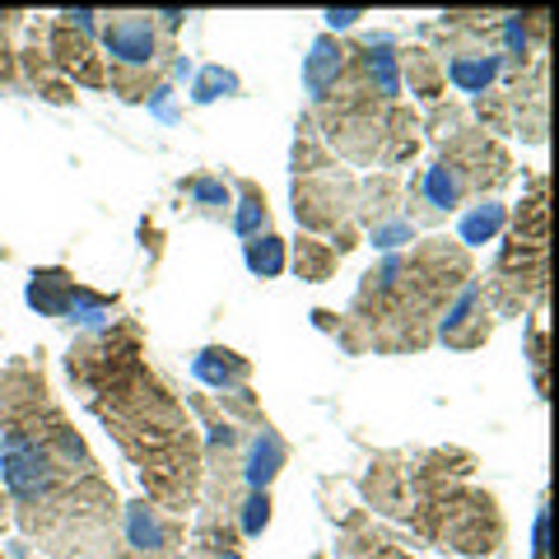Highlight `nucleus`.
Masks as SVG:
<instances>
[{
	"mask_svg": "<svg viewBox=\"0 0 559 559\" xmlns=\"http://www.w3.org/2000/svg\"><path fill=\"white\" fill-rule=\"evenodd\" d=\"M312 559H326V555H312Z\"/></svg>",
	"mask_w": 559,
	"mask_h": 559,
	"instance_id": "473e14b6",
	"label": "nucleus"
},
{
	"mask_svg": "<svg viewBox=\"0 0 559 559\" xmlns=\"http://www.w3.org/2000/svg\"><path fill=\"white\" fill-rule=\"evenodd\" d=\"M336 266H341V257H336L331 242L312 238V234L299 238V248H294V271H299V280H308V285H322V280L336 275Z\"/></svg>",
	"mask_w": 559,
	"mask_h": 559,
	"instance_id": "412c9836",
	"label": "nucleus"
},
{
	"mask_svg": "<svg viewBox=\"0 0 559 559\" xmlns=\"http://www.w3.org/2000/svg\"><path fill=\"white\" fill-rule=\"evenodd\" d=\"M0 485L20 532L51 559H131L121 499L47 388L43 359L0 369Z\"/></svg>",
	"mask_w": 559,
	"mask_h": 559,
	"instance_id": "f257e3e1",
	"label": "nucleus"
},
{
	"mask_svg": "<svg viewBox=\"0 0 559 559\" xmlns=\"http://www.w3.org/2000/svg\"><path fill=\"white\" fill-rule=\"evenodd\" d=\"M182 191H187L191 210L205 215V219H229L234 215V191L224 178H191V182H182Z\"/></svg>",
	"mask_w": 559,
	"mask_h": 559,
	"instance_id": "aec40b11",
	"label": "nucleus"
},
{
	"mask_svg": "<svg viewBox=\"0 0 559 559\" xmlns=\"http://www.w3.org/2000/svg\"><path fill=\"white\" fill-rule=\"evenodd\" d=\"M341 75H345V47L331 38V33H322L304 61V84H308L312 103H326V94L341 84Z\"/></svg>",
	"mask_w": 559,
	"mask_h": 559,
	"instance_id": "dca6fc26",
	"label": "nucleus"
},
{
	"mask_svg": "<svg viewBox=\"0 0 559 559\" xmlns=\"http://www.w3.org/2000/svg\"><path fill=\"white\" fill-rule=\"evenodd\" d=\"M94 20L98 14H90V10H66L51 20V33H47L51 66L75 84H84V90H103V84H108V66H103V57H94V33H98Z\"/></svg>",
	"mask_w": 559,
	"mask_h": 559,
	"instance_id": "423d86ee",
	"label": "nucleus"
},
{
	"mask_svg": "<svg viewBox=\"0 0 559 559\" xmlns=\"http://www.w3.org/2000/svg\"><path fill=\"white\" fill-rule=\"evenodd\" d=\"M187 14L182 10H164V14H154V24H159V33H178L182 28Z\"/></svg>",
	"mask_w": 559,
	"mask_h": 559,
	"instance_id": "c756f323",
	"label": "nucleus"
},
{
	"mask_svg": "<svg viewBox=\"0 0 559 559\" xmlns=\"http://www.w3.org/2000/svg\"><path fill=\"white\" fill-rule=\"evenodd\" d=\"M289 462V448H285V439L261 419V425L252 429V439H248V448L238 452V476H242V485L248 489H266L275 476H280V466Z\"/></svg>",
	"mask_w": 559,
	"mask_h": 559,
	"instance_id": "f8f14e48",
	"label": "nucleus"
},
{
	"mask_svg": "<svg viewBox=\"0 0 559 559\" xmlns=\"http://www.w3.org/2000/svg\"><path fill=\"white\" fill-rule=\"evenodd\" d=\"M355 201H359V187H355V178H345L336 164L294 178V219H299L304 229H312V234L349 229Z\"/></svg>",
	"mask_w": 559,
	"mask_h": 559,
	"instance_id": "39448f33",
	"label": "nucleus"
},
{
	"mask_svg": "<svg viewBox=\"0 0 559 559\" xmlns=\"http://www.w3.org/2000/svg\"><path fill=\"white\" fill-rule=\"evenodd\" d=\"M121 540H127L131 559H173L182 527L164 509H154L150 499H135L127 503V532H121Z\"/></svg>",
	"mask_w": 559,
	"mask_h": 559,
	"instance_id": "9d476101",
	"label": "nucleus"
},
{
	"mask_svg": "<svg viewBox=\"0 0 559 559\" xmlns=\"http://www.w3.org/2000/svg\"><path fill=\"white\" fill-rule=\"evenodd\" d=\"M234 229L238 238H261V234H271V210H266V191H261L257 182L242 178L238 182V210H234Z\"/></svg>",
	"mask_w": 559,
	"mask_h": 559,
	"instance_id": "a211bd4d",
	"label": "nucleus"
},
{
	"mask_svg": "<svg viewBox=\"0 0 559 559\" xmlns=\"http://www.w3.org/2000/svg\"><path fill=\"white\" fill-rule=\"evenodd\" d=\"M98 38L112 61L108 75H150V70L164 61V33L154 24V14H140V10L108 14Z\"/></svg>",
	"mask_w": 559,
	"mask_h": 559,
	"instance_id": "6e6552de",
	"label": "nucleus"
},
{
	"mask_svg": "<svg viewBox=\"0 0 559 559\" xmlns=\"http://www.w3.org/2000/svg\"><path fill=\"white\" fill-rule=\"evenodd\" d=\"M75 294H80V280L61 271V266H47V271H33L28 275V304L43 312V318H57L66 322L70 308H75Z\"/></svg>",
	"mask_w": 559,
	"mask_h": 559,
	"instance_id": "2eb2a0df",
	"label": "nucleus"
},
{
	"mask_svg": "<svg viewBox=\"0 0 559 559\" xmlns=\"http://www.w3.org/2000/svg\"><path fill=\"white\" fill-rule=\"evenodd\" d=\"M242 257H248V271L257 280H275L280 271H285V242H280L275 234L248 238V242H242Z\"/></svg>",
	"mask_w": 559,
	"mask_h": 559,
	"instance_id": "5701e85b",
	"label": "nucleus"
},
{
	"mask_svg": "<svg viewBox=\"0 0 559 559\" xmlns=\"http://www.w3.org/2000/svg\"><path fill=\"white\" fill-rule=\"evenodd\" d=\"M66 373L112 443L127 452L150 503L164 513H187L201 503L205 448L187 419L178 392L150 369L135 322H112L90 331L66 349Z\"/></svg>",
	"mask_w": 559,
	"mask_h": 559,
	"instance_id": "f03ea898",
	"label": "nucleus"
},
{
	"mask_svg": "<svg viewBox=\"0 0 559 559\" xmlns=\"http://www.w3.org/2000/svg\"><path fill=\"white\" fill-rule=\"evenodd\" d=\"M471 280V257L462 242L429 238L401 257L388 252L364 275L349 304L341 341L349 349H382V355H415L433 341L443 304Z\"/></svg>",
	"mask_w": 559,
	"mask_h": 559,
	"instance_id": "7ed1b4c3",
	"label": "nucleus"
},
{
	"mask_svg": "<svg viewBox=\"0 0 559 559\" xmlns=\"http://www.w3.org/2000/svg\"><path fill=\"white\" fill-rule=\"evenodd\" d=\"M10 527V509H5V489H0V532Z\"/></svg>",
	"mask_w": 559,
	"mask_h": 559,
	"instance_id": "2f4dec72",
	"label": "nucleus"
},
{
	"mask_svg": "<svg viewBox=\"0 0 559 559\" xmlns=\"http://www.w3.org/2000/svg\"><path fill=\"white\" fill-rule=\"evenodd\" d=\"M271 522V499L266 489H248V499L238 503V536H261Z\"/></svg>",
	"mask_w": 559,
	"mask_h": 559,
	"instance_id": "393cba45",
	"label": "nucleus"
},
{
	"mask_svg": "<svg viewBox=\"0 0 559 559\" xmlns=\"http://www.w3.org/2000/svg\"><path fill=\"white\" fill-rule=\"evenodd\" d=\"M503 224H509V210H503L495 197H485L476 205H466L457 238H462V248H480V242H495L503 234Z\"/></svg>",
	"mask_w": 559,
	"mask_h": 559,
	"instance_id": "f3484780",
	"label": "nucleus"
},
{
	"mask_svg": "<svg viewBox=\"0 0 559 559\" xmlns=\"http://www.w3.org/2000/svg\"><path fill=\"white\" fill-rule=\"evenodd\" d=\"M349 66L359 70V80L369 84L382 103H396V94H401V57H396V43L388 38V33L359 43L355 51H349Z\"/></svg>",
	"mask_w": 559,
	"mask_h": 559,
	"instance_id": "9b49d317",
	"label": "nucleus"
},
{
	"mask_svg": "<svg viewBox=\"0 0 559 559\" xmlns=\"http://www.w3.org/2000/svg\"><path fill=\"white\" fill-rule=\"evenodd\" d=\"M20 14H5V24H0V84H14V66H20V57H14L10 47V28Z\"/></svg>",
	"mask_w": 559,
	"mask_h": 559,
	"instance_id": "bb28decb",
	"label": "nucleus"
},
{
	"mask_svg": "<svg viewBox=\"0 0 559 559\" xmlns=\"http://www.w3.org/2000/svg\"><path fill=\"white\" fill-rule=\"evenodd\" d=\"M546 294V182H532V201L518 210V224L499 252V266L485 285V299L499 312H522Z\"/></svg>",
	"mask_w": 559,
	"mask_h": 559,
	"instance_id": "20e7f679",
	"label": "nucleus"
},
{
	"mask_svg": "<svg viewBox=\"0 0 559 559\" xmlns=\"http://www.w3.org/2000/svg\"><path fill=\"white\" fill-rule=\"evenodd\" d=\"M489 299H485V280L471 275L466 285L443 304L439 322H433V341H443L448 349H480L489 341Z\"/></svg>",
	"mask_w": 559,
	"mask_h": 559,
	"instance_id": "1a4fd4ad",
	"label": "nucleus"
},
{
	"mask_svg": "<svg viewBox=\"0 0 559 559\" xmlns=\"http://www.w3.org/2000/svg\"><path fill=\"white\" fill-rule=\"evenodd\" d=\"M364 20V10H326V28H331V38L336 33H345V28H355Z\"/></svg>",
	"mask_w": 559,
	"mask_h": 559,
	"instance_id": "c85d7f7f",
	"label": "nucleus"
},
{
	"mask_svg": "<svg viewBox=\"0 0 559 559\" xmlns=\"http://www.w3.org/2000/svg\"><path fill=\"white\" fill-rule=\"evenodd\" d=\"M532 369H536V388H546V326H532Z\"/></svg>",
	"mask_w": 559,
	"mask_h": 559,
	"instance_id": "cd10ccee",
	"label": "nucleus"
},
{
	"mask_svg": "<svg viewBox=\"0 0 559 559\" xmlns=\"http://www.w3.org/2000/svg\"><path fill=\"white\" fill-rule=\"evenodd\" d=\"M345 559H415L396 546L388 532H373V527H359V522H349L345 527Z\"/></svg>",
	"mask_w": 559,
	"mask_h": 559,
	"instance_id": "4be33fe9",
	"label": "nucleus"
},
{
	"mask_svg": "<svg viewBox=\"0 0 559 559\" xmlns=\"http://www.w3.org/2000/svg\"><path fill=\"white\" fill-rule=\"evenodd\" d=\"M415 234H419V224H415V219H406V215H396V219H388V224H378V229H369L373 248H382V252L406 248V242H415Z\"/></svg>",
	"mask_w": 559,
	"mask_h": 559,
	"instance_id": "a878e982",
	"label": "nucleus"
},
{
	"mask_svg": "<svg viewBox=\"0 0 559 559\" xmlns=\"http://www.w3.org/2000/svg\"><path fill=\"white\" fill-rule=\"evenodd\" d=\"M532 550H536V559H546V509L536 513V540H532Z\"/></svg>",
	"mask_w": 559,
	"mask_h": 559,
	"instance_id": "7c9ffc66",
	"label": "nucleus"
},
{
	"mask_svg": "<svg viewBox=\"0 0 559 559\" xmlns=\"http://www.w3.org/2000/svg\"><path fill=\"white\" fill-rule=\"evenodd\" d=\"M503 51H489V47H466V51H452V61H443V80L462 94H489L503 75Z\"/></svg>",
	"mask_w": 559,
	"mask_h": 559,
	"instance_id": "ddd939ff",
	"label": "nucleus"
},
{
	"mask_svg": "<svg viewBox=\"0 0 559 559\" xmlns=\"http://www.w3.org/2000/svg\"><path fill=\"white\" fill-rule=\"evenodd\" d=\"M191 373H197L205 388H215V392H248V378H252V364L238 355V349H224V345H210L201 349L197 359H191Z\"/></svg>",
	"mask_w": 559,
	"mask_h": 559,
	"instance_id": "4468645a",
	"label": "nucleus"
},
{
	"mask_svg": "<svg viewBox=\"0 0 559 559\" xmlns=\"http://www.w3.org/2000/svg\"><path fill=\"white\" fill-rule=\"evenodd\" d=\"M439 159L457 173V182L466 187V197H495V191L513 178V159L503 154L499 140H489L485 131H452Z\"/></svg>",
	"mask_w": 559,
	"mask_h": 559,
	"instance_id": "0eeeda50",
	"label": "nucleus"
},
{
	"mask_svg": "<svg viewBox=\"0 0 559 559\" xmlns=\"http://www.w3.org/2000/svg\"><path fill=\"white\" fill-rule=\"evenodd\" d=\"M401 66H406V75H411V94H419V98H443V90H448V80H443V61L433 57V51H425V47H411L406 57H401Z\"/></svg>",
	"mask_w": 559,
	"mask_h": 559,
	"instance_id": "6ab92c4d",
	"label": "nucleus"
},
{
	"mask_svg": "<svg viewBox=\"0 0 559 559\" xmlns=\"http://www.w3.org/2000/svg\"><path fill=\"white\" fill-rule=\"evenodd\" d=\"M238 90H242V84H238L234 70H224V66H205L201 75H197V84H191V98H197V103H215V98L238 94Z\"/></svg>",
	"mask_w": 559,
	"mask_h": 559,
	"instance_id": "b1692460",
	"label": "nucleus"
}]
</instances>
